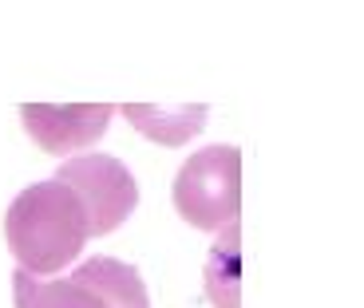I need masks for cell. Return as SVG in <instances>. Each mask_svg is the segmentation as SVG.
<instances>
[{"instance_id":"cell-1","label":"cell","mask_w":364,"mask_h":308,"mask_svg":"<svg viewBox=\"0 0 364 308\" xmlns=\"http://www.w3.org/2000/svg\"><path fill=\"white\" fill-rule=\"evenodd\" d=\"M87 214L64 182H32L12 198L4 214V241L20 269L32 277H55L80 261L87 245Z\"/></svg>"},{"instance_id":"cell-2","label":"cell","mask_w":364,"mask_h":308,"mask_svg":"<svg viewBox=\"0 0 364 308\" xmlns=\"http://www.w3.org/2000/svg\"><path fill=\"white\" fill-rule=\"evenodd\" d=\"M12 300L16 308H151L139 269L107 253L91 257L75 265L68 277H52V281L16 269Z\"/></svg>"},{"instance_id":"cell-3","label":"cell","mask_w":364,"mask_h":308,"mask_svg":"<svg viewBox=\"0 0 364 308\" xmlns=\"http://www.w3.org/2000/svg\"><path fill=\"white\" fill-rule=\"evenodd\" d=\"M171 202L186 226L202 233H222L230 221H237L242 209V150L218 143L191 154L174 174Z\"/></svg>"},{"instance_id":"cell-4","label":"cell","mask_w":364,"mask_h":308,"mask_svg":"<svg viewBox=\"0 0 364 308\" xmlns=\"http://www.w3.org/2000/svg\"><path fill=\"white\" fill-rule=\"evenodd\" d=\"M55 182H64L68 190L80 198L87 214L91 237L115 233L139 206V182L127 166L111 158V154H80L68 158L55 170Z\"/></svg>"},{"instance_id":"cell-5","label":"cell","mask_w":364,"mask_h":308,"mask_svg":"<svg viewBox=\"0 0 364 308\" xmlns=\"http://www.w3.org/2000/svg\"><path fill=\"white\" fill-rule=\"evenodd\" d=\"M115 107L111 103H75V107H48V103H28L20 107V123L44 154H72L103 138Z\"/></svg>"},{"instance_id":"cell-6","label":"cell","mask_w":364,"mask_h":308,"mask_svg":"<svg viewBox=\"0 0 364 308\" xmlns=\"http://www.w3.org/2000/svg\"><path fill=\"white\" fill-rule=\"evenodd\" d=\"M206 115L210 111L202 103H194V107H143V103H127L123 107V119L139 135H146L151 143H163V146H182L186 138H194L206 127Z\"/></svg>"}]
</instances>
